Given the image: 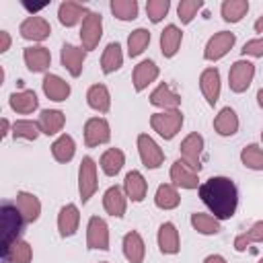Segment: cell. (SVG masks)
<instances>
[{
    "label": "cell",
    "instance_id": "10",
    "mask_svg": "<svg viewBox=\"0 0 263 263\" xmlns=\"http://www.w3.org/2000/svg\"><path fill=\"white\" fill-rule=\"evenodd\" d=\"M82 134H84V146L97 148L111 140V125L105 117H88Z\"/></svg>",
    "mask_w": 263,
    "mask_h": 263
},
{
    "label": "cell",
    "instance_id": "21",
    "mask_svg": "<svg viewBox=\"0 0 263 263\" xmlns=\"http://www.w3.org/2000/svg\"><path fill=\"white\" fill-rule=\"evenodd\" d=\"M80 226V210L76 203H66L58 212V232L62 238H70L78 232Z\"/></svg>",
    "mask_w": 263,
    "mask_h": 263
},
{
    "label": "cell",
    "instance_id": "37",
    "mask_svg": "<svg viewBox=\"0 0 263 263\" xmlns=\"http://www.w3.org/2000/svg\"><path fill=\"white\" fill-rule=\"evenodd\" d=\"M191 228L197 232V234H203V236H214L222 230V224L220 220H216L212 214H203V212H193L191 218Z\"/></svg>",
    "mask_w": 263,
    "mask_h": 263
},
{
    "label": "cell",
    "instance_id": "20",
    "mask_svg": "<svg viewBox=\"0 0 263 263\" xmlns=\"http://www.w3.org/2000/svg\"><path fill=\"white\" fill-rule=\"evenodd\" d=\"M88 12H90V10H88L84 4L74 2V0H64V2H60V6H58V21H60L62 27L72 29V27L80 25Z\"/></svg>",
    "mask_w": 263,
    "mask_h": 263
},
{
    "label": "cell",
    "instance_id": "7",
    "mask_svg": "<svg viewBox=\"0 0 263 263\" xmlns=\"http://www.w3.org/2000/svg\"><path fill=\"white\" fill-rule=\"evenodd\" d=\"M136 148L140 154V160L146 168H158L164 162V150L158 146V142L150 136V134H138L136 140Z\"/></svg>",
    "mask_w": 263,
    "mask_h": 263
},
{
    "label": "cell",
    "instance_id": "39",
    "mask_svg": "<svg viewBox=\"0 0 263 263\" xmlns=\"http://www.w3.org/2000/svg\"><path fill=\"white\" fill-rule=\"evenodd\" d=\"M109 10H111V14L117 21L129 23V21H136L138 18L140 4H138V0H111L109 2Z\"/></svg>",
    "mask_w": 263,
    "mask_h": 263
},
{
    "label": "cell",
    "instance_id": "4",
    "mask_svg": "<svg viewBox=\"0 0 263 263\" xmlns=\"http://www.w3.org/2000/svg\"><path fill=\"white\" fill-rule=\"evenodd\" d=\"M78 37H80V47L84 51H92V49L99 47V43L103 39V16H101V12L90 10L84 16V21L80 23Z\"/></svg>",
    "mask_w": 263,
    "mask_h": 263
},
{
    "label": "cell",
    "instance_id": "34",
    "mask_svg": "<svg viewBox=\"0 0 263 263\" xmlns=\"http://www.w3.org/2000/svg\"><path fill=\"white\" fill-rule=\"evenodd\" d=\"M51 156L60 162V164H68L74 154H76V142L70 134H60L53 142H51Z\"/></svg>",
    "mask_w": 263,
    "mask_h": 263
},
{
    "label": "cell",
    "instance_id": "31",
    "mask_svg": "<svg viewBox=\"0 0 263 263\" xmlns=\"http://www.w3.org/2000/svg\"><path fill=\"white\" fill-rule=\"evenodd\" d=\"M86 105L97 113H109V109H111V92H109L107 84H103V82L90 84L88 90H86Z\"/></svg>",
    "mask_w": 263,
    "mask_h": 263
},
{
    "label": "cell",
    "instance_id": "3",
    "mask_svg": "<svg viewBox=\"0 0 263 263\" xmlns=\"http://www.w3.org/2000/svg\"><path fill=\"white\" fill-rule=\"evenodd\" d=\"M183 111L181 109H173V111H156L150 115V127L152 132H156L162 140H173L181 127H183Z\"/></svg>",
    "mask_w": 263,
    "mask_h": 263
},
{
    "label": "cell",
    "instance_id": "29",
    "mask_svg": "<svg viewBox=\"0 0 263 263\" xmlns=\"http://www.w3.org/2000/svg\"><path fill=\"white\" fill-rule=\"evenodd\" d=\"M158 43H160V53H162L166 60H171V58H175V55L179 53V49H181L183 31H181L177 25H166V27L160 31Z\"/></svg>",
    "mask_w": 263,
    "mask_h": 263
},
{
    "label": "cell",
    "instance_id": "11",
    "mask_svg": "<svg viewBox=\"0 0 263 263\" xmlns=\"http://www.w3.org/2000/svg\"><path fill=\"white\" fill-rule=\"evenodd\" d=\"M86 249L109 251V224L101 216H90L86 224Z\"/></svg>",
    "mask_w": 263,
    "mask_h": 263
},
{
    "label": "cell",
    "instance_id": "30",
    "mask_svg": "<svg viewBox=\"0 0 263 263\" xmlns=\"http://www.w3.org/2000/svg\"><path fill=\"white\" fill-rule=\"evenodd\" d=\"M37 123L43 136H60V132L66 125V115L60 109H41Z\"/></svg>",
    "mask_w": 263,
    "mask_h": 263
},
{
    "label": "cell",
    "instance_id": "15",
    "mask_svg": "<svg viewBox=\"0 0 263 263\" xmlns=\"http://www.w3.org/2000/svg\"><path fill=\"white\" fill-rule=\"evenodd\" d=\"M23 62L33 74H47L51 66V51L45 45H29L23 49Z\"/></svg>",
    "mask_w": 263,
    "mask_h": 263
},
{
    "label": "cell",
    "instance_id": "35",
    "mask_svg": "<svg viewBox=\"0 0 263 263\" xmlns=\"http://www.w3.org/2000/svg\"><path fill=\"white\" fill-rule=\"evenodd\" d=\"M123 164H125V154L121 148H107L99 158V166L107 177H117Z\"/></svg>",
    "mask_w": 263,
    "mask_h": 263
},
{
    "label": "cell",
    "instance_id": "9",
    "mask_svg": "<svg viewBox=\"0 0 263 263\" xmlns=\"http://www.w3.org/2000/svg\"><path fill=\"white\" fill-rule=\"evenodd\" d=\"M203 148H205V140L201 134L191 132L183 138L179 150H181V160H185L189 166H193L197 173L201 171V158H203Z\"/></svg>",
    "mask_w": 263,
    "mask_h": 263
},
{
    "label": "cell",
    "instance_id": "48",
    "mask_svg": "<svg viewBox=\"0 0 263 263\" xmlns=\"http://www.w3.org/2000/svg\"><path fill=\"white\" fill-rule=\"evenodd\" d=\"M201 263H228V261H226V257H222V255H218V253H212V255H208Z\"/></svg>",
    "mask_w": 263,
    "mask_h": 263
},
{
    "label": "cell",
    "instance_id": "27",
    "mask_svg": "<svg viewBox=\"0 0 263 263\" xmlns=\"http://www.w3.org/2000/svg\"><path fill=\"white\" fill-rule=\"evenodd\" d=\"M214 132L218 134V136H222V138H230V136H234L236 132H238V127H240V119H238V115H236V111L232 109V107H222L220 111H218V115L214 117Z\"/></svg>",
    "mask_w": 263,
    "mask_h": 263
},
{
    "label": "cell",
    "instance_id": "40",
    "mask_svg": "<svg viewBox=\"0 0 263 263\" xmlns=\"http://www.w3.org/2000/svg\"><path fill=\"white\" fill-rule=\"evenodd\" d=\"M148 45H150V31H148V29L138 27V29H134V31L127 35V55H129V58L142 55Z\"/></svg>",
    "mask_w": 263,
    "mask_h": 263
},
{
    "label": "cell",
    "instance_id": "33",
    "mask_svg": "<svg viewBox=\"0 0 263 263\" xmlns=\"http://www.w3.org/2000/svg\"><path fill=\"white\" fill-rule=\"evenodd\" d=\"M154 205L158 210H175L181 205V193L179 189L173 185V183H160L156 187V193H154Z\"/></svg>",
    "mask_w": 263,
    "mask_h": 263
},
{
    "label": "cell",
    "instance_id": "12",
    "mask_svg": "<svg viewBox=\"0 0 263 263\" xmlns=\"http://www.w3.org/2000/svg\"><path fill=\"white\" fill-rule=\"evenodd\" d=\"M168 177H171V183L177 187V189H199V173L189 166L185 160L177 158L173 164H171V171H168Z\"/></svg>",
    "mask_w": 263,
    "mask_h": 263
},
{
    "label": "cell",
    "instance_id": "28",
    "mask_svg": "<svg viewBox=\"0 0 263 263\" xmlns=\"http://www.w3.org/2000/svg\"><path fill=\"white\" fill-rule=\"evenodd\" d=\"M14 203L21 210V214H23V218H25L27 224H35L39 220V216H41V199L35 193H31V191H18L16 197H14Z\"/></svg>",
    "mask_w": 263,
    "mask_h": 263
},
{
    "label": "cell",
    "instance_id": "36",
    "mask_svg": "<svg viewBox=\"0 0 263 263\" xmlns=\"http://www.w3.org/2000/svg\"><path fill=\"white\" fill-rule=\"evenodd\" d=\"M249 8H251L249 0H222V4H220V14H222L224 23L234 25V23H240V21L247 16Z\"/></svg>",
    "mask_w": 263,
    "mask_h": 263
},
{
    "label": "cell",
    "instance_id": "50",
    "mask_svg": "<svg viewBox=\"0 0 263 263\" xmlns=\"http://www.w3.org/2000/svg\"><path fill=\"white\" fill-rule=\"evenodd\" d=\"M253 29H255V33H261L263 35V14L257 16V21L253 23Z\"/></svg>",
    "mask_w": 263,
    "mask_h": 263
},
{
    "label": "cell",
    "instance_id": "1",
    "mask_svg": "<svg viewBox=\"0 0 263 263\" xmlns=\"http://www.w3.org/2000/svg\"><path fill=\"white\" fill-rule=\"evenodd\" d=\"M197 193L210 214L220 222L230 220L238 210V187L230 177L214 175L199 185Z\"/></svg>",
    "mask_w": 263,
    "mask_h": 263
},
{
    "label": "cell",
    "instance_id": "52",
    "mask_svg": "<svg viewBox=\"0 0 263 263\" xmlns=\"http://www.w3.org/2000/svg\"><path fill=\"white\" fill-rule=\"evenodd\" d=\"M261 142H263V129H261Z\"/></svg>",
    "mask_w": 263,
    "mask_h": 263
},
{
    "label": "cell",
    "instance_id": "8",
    "mask_svg": "<svg viewBox=\"0 0 263 263\" xmlns=\"http://www.w3.org/2000/svg\"><path fill=\"white\" fill-rule=\"evenodd\" d=\"M234 43H236V35L232 31H218V33H214L208 39L205 47H203V60L205 62H218V60H222L234 47Z\"/></svg>",
    "mask_w": 263,
    "mask_h": 263
},
{
    "label": "cell",
    "instance_id": "41",
    "mask_svg": "<svg viewBox=\"0 0 263 263\" xmlns=\"http://www.w3.org/2000/svg\"><path fill=\"white\" fill-rule=\"evenodd\" d=\"M2 261H6V263H31L33 261V247L21 238L2 255Z\"/></svg>",
    "mask_w": 263,
    "mask_h": 263
},
{
    "label": "cell",
    "instance_id": "43",
    "mask_svg": "<svg viewBox=\"0 0 263 263\" xmlns=\"http://www.w3.org/2000/svg\"><path fill=\"white\" fill-rule=\"evenodd\" d=\"M39 136H41L39 123L33 121V119H16V121L12 123V138H14V140H29V142H35Z\"/></svg>",
    "mask_w": 263,
    "mask_h": 263
},
{
    "label": "cell",
    "instance_id": "14",
    "mask_svg": "<svg viewBox=\"0 0 263 263\" xmlns=\"http://www.w3.org/2000/svg\"><path fill=\"white\" fill-rule=\"evenodd\" d=\"M199 90L205 99V103L210 107H214L220 101V92H222V78H220V70L210 66L203 68L199 74Z\"/></svg>",
    "mask_w": 263,
    "mask_h": 263
},
{
    "label": "cell",
    "instance_id": "51",
    "mask_svg": "<svg viewBox=\"0 0 263 263\" xmlns=\"http://www.w3.org/2000/svg\"><path fill=\"white\" fill-rule=\"evenodd\" d=\"M257 105H259V109H263V88L257 90Z\"/></svg>",
    "mask_w": 263,
    "mask_h": 263
},
{
    "label": "cell",
    "instance_id": "2",
    "mask_svg": "<svg viewBox=\"0 0 263 263\" xmlns=\"http://www.w3.org/2000/svg\"><path fill=\"white\" fill-rule=\"evenodd\" d=\"M0 224H2V247H0V257H2L16 240H21L27 222H25L21 210L16 208V203L2 201V205H0Z\"/></svg>",
    "mask_w": 263,
    "mask_h": 263
},
{
    "label": "cell",
    "instance_id": "17",
    "mask_svg": "<svg viewBox=\"0 0 263 263\" xmlns=\"http://www.w3.org/2000/svg\"><path fill=\"white\" fill-rule=\"evenodd\" d=\"M160 76V68L156 66L154 60H142L134 66V72H132V84H134V90L136 92H142L146 90L152 82H156V78Z\"/></svg>",
    "mask_w": 263,
    "mask_h": 263
},
{
    "label": "cell",
    "instance_id": "45",
    "mask_svg": "<svg viewBox=\"0 0 263 263\" xmlns=\"http://www.w3.org/2000/svg\"><path fill=\"white\" fill-rule=\"evenodd\" d=\"M171 10V0H148L146 2V14L150 18V23L158 25Z\"/></svg>",
    "mask_w": 263,
    "mask_h": 263
},
{
    "label": "cell",
    "instance_id": "5",
    "mask_svg": "<svg viewBox=\"0 0 263 263\" xmlns=\"http://www.w3.org/2000/svg\"><path fill=\"white\" fill-rule=\"evenodd\" d=\"M253 78H255V64L253 62H249L245 58L232 62V66L228 70V86L232 92H236V95L247 92Z\"/></svg>",
    "mask_w": 263,
    "mask_h": 263
},
{
    "label": "cell",
    "instance_id": "46",
    "mask_svg": "<svg viewBox=\"0 0 263 263\" xmlns=\"http://www.w3.org/2000/svg\"><path fill=\"white\" fill-rule=\"evenodd\" d=\"M240 53L247 58H263V35L261 37H255V39H249L245 45H242V49H240Z\"/></svg>",
    "mask_w": 263,
    "mask_h": 263
},
{
    "label": "cell",
    "instance_id": "49",
    "mask_svg": "<svg viewBox=\"0 0 263 263\" xmlns=\"http://www.w3.org/2000/svg\"><path fill=\"white\" fill-rule=\"evenodd\" d=\"M8 134H12V125H10V121L6 117H2V132H0V136L6 138Z\"/></svg>",
    "mask_w": 263,
    "mask_h": 263
},
{
    "label": "cell",
    "instance_id": "19",
    "mask_svg": "<svg viewBox=\"0 0 263 263\" xmlns=\"http://www.w3.org/2000/svg\"><path fill=\"white\" fill-rule=\"evenodd\" d=\"M156 242H158V251L162 255H179L181 236H179L177 226L173 222H162L156 232Z\"/></svg>",
    "mask_w": 263,
    "mask_h": 263
},
{
    "label": "cell",
    "instance_id": "23",
    "mask_svg": "<svg viewBox=\"0 0 263 263\" xmlns=\"http://www.w3.org/2000/svg\"><path fill=\"white\" fill-rule=\"evenodd\" d=\"M121 251H123V257L129 263H144V259H146V242H144L142 234L138 230L125 232L123 238H121Z\"/></svg>",
    "mask_w": 263,
    "mask_h": 263
},
{
    "label": "cell",
    "instance_id": "47",
    "mask_svg": "<svg viewBox=\"0 0 263 263\" xmlns=\"http://www.w3.org/2000/svg\"><path fill=\"white\" fill-rule=\"evenodd\" d=\"M10 43H12L10 33L2 29V31H0V53H6V51L10 49Z\"/></svg>",
    "mask_w": 263,
    "mask_h": 263
},
{
    "label": "cell",
    "instance_id": "24",
    "mask_svg": "<svg viewBox=\"0 0 263 263\" xmlns=\"http://www.w3.org/2000/svg\"><path fill=\"white\" fill-rule=\"evenodd\" d=\"M123 193L129 201L142 203L148 195V181L140 171H129L123 179Z\"/></svg>",
    "mask_w": 263,
    "mask_h": 263
},
{
    "label": "cell",
    "instance_id": "22",
    "mask_svg": "<svg viewBox=\"0 0 263 263\" xmlns=\"http://www.w3.org/2000/svg\"><path fill=\"white\" fill-rule=\"evenodd\" d=\"M152 107H158L160 111H173V109H181V95L175 92L166 82H160L148 97Z\"/></svg>",
    "mask_w": 263,
    "mask_h": 263
},
{
    "label": "cell",
    "instance_id": "13",
    "mask_svg": "<svg viewBox=\"0 0 263 263\" xmlns=\"http://www.w3.org/2000/svg\"><path fill=\"white\" fill-rule=\"evenodd\" d=\"M18 33L23 39L33 41V43H41L51 35V25L47 18L39 16V14H29L21 25H18Z\"/></svg>",
    "mask_w": 263,
    "mask_h": 263
},
{
    "label": "cell",
    "instance_id": "44",
    "mask_svg": "<svg viewBox=\"0 0 263 263\" xmlns=\"http://www.w3.org/2000/svg\"><path fill=\"white\" fill-rule=\"evenodd\" d=\"M201 8H203V0H181L177 4V16L181 25H189Z\"/></svg>",
    "mask_w": 263,
    "mask_h": 263
},
{
    "label": "cell",
    "instance_id": "38",
    "mask_svg": "<svg viewBox=\"0 0 263 263\" xmlns=\"http://www.w3.org/2000/svg\"><path fill=\"white\" fill-rule=\"evenodd\" d=\"M259 242H263V220L253 222L249 230L240 232V234L234 238V251H236V253H245L247 247L259 245Z\"/></svg>",
    "mask_w": 263,
    "mask_h": 263
},
{
    "label": "cell",
    "instance_id": "25",
    "mask_svg": "<svg viewBox=\"0 0 263 263\" xmlns=\"http://www.w3.org/2000/svg\"><path fill=\"white\" fill-rule=\"evenodd\" d=\"M8 105L14 113L18 115H31L39 109V99H37V92L31 90V88H23V90H16V92H10L8 97Z\"/></svg>",
    "mask_w": 263,
    "mask_h": 263
},
{
    "label": "cell",
    "instance_id": "32",
    "mask_svg": "<svg viewBox=\"0 0 263 263\" xmlns=\"http://www.w3.org/2000/svg\"><path fill=\"white\" fill-rule=\"evenodd\" d=\"M123 66V49L117 41H111L107 43V47L103 49V55H101V72L105 76L109 74H115L117 70H121Z\"/></svg>",
    "mask_w": 263,
    "mask_h": 263
},
{
    "label": "cell",
    "instance_id": "26",
    "mask_svg": "<svg viewBox=\"0 0 263 263\" xmlns=\"http://www.w3.org/2000/svg\"><path fill=\"white\" fill-rule=\"evenodd\" d=\"M103 208L109 216L113 218H123L125 210H127V197L123 193V187L119 185H111L105 193H103Z\"/></svg>",
    "mask_w": 263,
    "mask_h": 263
},
{
    "label": "cell",
    "instance_id": "53",
    "mask_svg": "<svg viewBox=\"0 0 263 263\" xmlns=\"http://www.w3.org/2000/svg\"><path fill=\"white\" fill-rule=\"evenodd\" d=\"M259 263H263V257H261V259H259Z\"/></svg>",
    "mask_w": 263,
    "mask_h": 263
},
{
    "label": "cell",
    "instance_id": "6",
    "mask_svg": "<svg viewBox=\"0 0 263 263\" xmlns=\"http://www.w3.org/2000/svg\"><path fill=\"white\" fill-rule=\"evenodd\" d=\"M99 189V177H97V162L90 156H84L78 166V193L82 203H86Z\"/></svg>",
    "mask_w": 263,
    "mask_h": 263
},
{
    "label": "cell",
    "instance_id": "42",
    "mask_svg": "<svg viewBox=\"0 0 263 263\" xmlns=\"http://www.w3.org/2000/svg\"><path fill=\"white\" fill-rule=\"evenodd\" d=\"M240 162L249 171L263 173V148L259 144H247L240 150Z\"/></svg>",
    "mask_w": 263,
    "mask_h": 263
},
{
    "label": "cell",
    "instance_id": "18",
    "mask_svg": "<svg viewBox=\"0 0 263 263\" xmlns=\"http://www.w3.org/2000/svg\"><path fill=\"white\" fill-rule=\"evenodd\" d=\"M41 88H43V95H45L49 101H53V103H64V101L72 95L70 82H66L62 76L51 74V72H47V74L43 76Z\"/></svg>",
    "mask_w": 263,
    "mask_h": 263
},
{
    "label": "cell",
    "instance_id": "16",
    "mask_svg": "<svg viewBox=\"0 0 263 263\" xmlns=\"http://www.w3.org/2000/svg\"><path fill=\"white\" fill-rule=\"evenodd\" d=\"M86 53L80 45H74V43H64L62 49H60V62L62 66L68 70V74L72 78H78L82 74V68H84V62H86Z\"/></svg>",
    "mask_w": 263,
    "mask_h": 263
},
{
    "label": "cell",
    "instance_id": "54",
    "mask_svg": "<svg viewBox=\"0 0 263 263\" xmlns=\"http://www.w3.org/2000/svg\"><path fill=\"white\" fill-rule=\"evenodd\" d=\"M101 263H107V261H101Z\"/></svg>",
    "mask_w": 263,
    "mask_h": 263
}]
</instances>
